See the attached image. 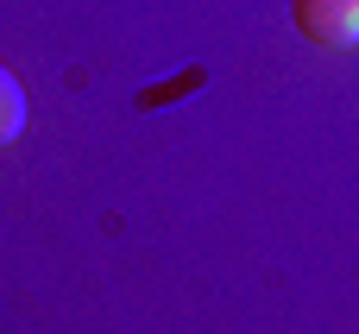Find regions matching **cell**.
Instances as JSON below:
<instances>
[{
	"mask_svg": "<svg viewBox=\"0 0 359 334\" xmlns=\"http://www.w3.org/2000/svg\"><path fill=\"white\" fill-rule=\"evenodd\" d=\"M290 19L322 51H353L359 44V0H290Z\"/></svg>",
	"mask_w": 359,
	"mask_h": 334,
	"instance_id": "6da1fadb",
	"label": "cell"
},
{
	"mask_svg": "<svg viewBox=\"0 0 359 334\" xmlns=\"http://www.w3.org/2000/svg\"><path fill=\"white\" fill-rule=\"evenodd\" d=\"M19 133H25V88H19V76L0 63V145L19 139Z\"/></svg>",
	"mask_w": 359,
	"mask_h": 334,
	"instance_id": "7a4b0ae2",
	"label": "cell"
}]
</instances>
